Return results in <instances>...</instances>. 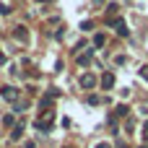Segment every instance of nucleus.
<instances>
[{
  "instance_id": "9d476101",
  "label": "nucleus",
  "mask_w": 148,
  "mask_h": 148,
  "mask_svg": "<svg viewBox=\"0 0 148 148\" xmlns=\"http://www.w3.org/2000/svg\"><path fill=\"white\" fill-rule=\"evenodd\" d=\"M104 42H107V39H104V36H101V34H96V36H94V47H101V44H104Z\"/></svg>"
},
{
  "instance_id": "20e7f679",
  "label": "nucleus",
  "mask_w": 148,
  "mask_h": 148,
  "mask_svg": "<svg viewBox=\"0 0 148 148\" xmlns=\"http://www.w3.org/2000/svg\"><path fill=\"white\" fill-rule=\"evenodd\" d=\"M94 83H96V75H91V73H86V75L81 78V86H83V88H91Z\"/></svg>"
},
{
  "instance_id": "7ed1b4c3",
  "label": "nucleus",
  "mask_w": 148,
  "mask_h": 148,
  "mask_svg": "<svg viewBox=\"0 0 148 148\" xmlns=\"http://www.w3.org/2000/svg\"><path fill=\"white\" fill-rule=\"evenodd\" d=\"M112 26H114V31H117L120 36H127V34H130L127 26H125V21H112Z\"/></svg>"
},
{
  "instance_id": "ddd939ff",
  "label": "nucleus",
  "mask_w": 148,
  "mask_h": 148,
  "mask_svg": "<svg viewBox=\"0 0 148 148\" xmlns=\"http://www.w3.org/2000/svg\"><path fill=\"white\" fill-rule=\"evenodd\" d=\"M96 148H109V143H99V146H96Z\"/></svg>"
},
{
  "instance_id": "39448f33",
  "label": "nucleus",
  "mask_w": 148,
  "mask_h": 148,
  "mask_svg": "<svg viewBox=\"0 0 148 148\" xmlns=\"http://www.w3.org/2000/svg\"><path fill=\"white\" fill-rule=\"evenodd\" d=\"M101 86H104V88H112V86H114V73H104V75H101Z\"/></svg>"
},
{
  "instance_id": "423d86ee",
  "label": "nucleus",
  "mask_w": 148,
  "mask_h": 148,
  "mask_svg": "<svg viewBox=\"0 0 148 148\" xmlns=\"http://www.w3.org/2000/svg\"><path fill=\"white\" fill-rule=\"evenodd\" d=\"M21 135H23V125H16L13 133H10V138H13V140H21Z\"/></svg>"
},
{
  "instance_id": "f03ea898",
  "label": "nucleus",
  "mask_w": 148,
  "mask_h": 148,
  "mask_svg": "<svg viewBox=\"0 0 148 148\" xmlns=\"http://www.w3.org/2000/svg\"><path fill=\"white\" fill-rule=\"evenodd\" d=\"M13 36H16L18 42H26V39H29V31H26V26H16V29H13Z\"/></svg>"
},
{
  "instance_id": "a211bd4d",
  "label": "nucleus",
  "mask_w": 148,
  "mask_h": 148,
  "mask_svg": "<svg viewBox=\"0 0 148 148\" xmlns=\"http://www.w3.org/2000/svg\"><path fill=\"white\" fill-rule=\"evenodd\" d=\"M65 148H70V146H65Z\"/></svg>"
},
{
  "instance_id": "f257e3e1",
  "label": "nucleus",
  "mask_w": 148,
  "mask_h": 148,
  "mask_svg": "<svg viewBox=\"0 0 148 148\" xmlns=\"http://www.w3.org/2000/svg\"><path fill=\"white\" fill-rule=\"evenodd\" d=\"M0 96H3L5 101H13V104H16V101H18V88H13V86H3V88H0Z\"/></svg>"
},
{
  "instance_id": "f8f14e48",
  "label": "nucleus",
  "mask_w": 148,
  "mask_h": 148,
  "mask_svg": "<svg viewBox=\"0 0 148 148\" xmlns=\"http://www.w3.org/2000/svg\"><path fill=\"white\" fill-rule=\"evenodd\" d=\"M140 75H143V78H148V65H146V68H140Z\"/></svg>"
},
{
  "instance_id": "6e6552de",
  "label": "nucleus",
  "mask_w": 148,
  "mask_h": 148,
  "mask_svg": "<svg viewBox=\"0 0 148 148\" xmlns=\"http://www.w3.org/2000/svg\"><path fill=\"white\" fill-rule=\"evenodd\" d=\"M91 52H94V49H91ZM91 52L81 55V57H78V65H88V60H91Z\"/></svg>"
},
{
  "instance_id": "9b49d317",
  "label": "nucleus",
  "mask_w": 148,
  "mask_h": 148,
  "mask_svg": "<svg viewBox=\"0 0 148 148\" xmlns=\"http://www.w3.org/2000/svg\"><path fill=\"white\" fill-rule=\"evenodd\" d=\"M3 125H8V127H10V125H13V114H5V117H3Z\"/></svg>"
},
{
  "instance_id": "4468645a",
  "label": "nucleus",
  "mask_w": 148,
  "mask_h": 148,
  "mask_svg": "<svg viewBox=\"0 0 148 148\" xmlns=\"http://www.w3.org/2000/svg\"><path fill=\"white\" fill-rule=\"evenodd\" d=\"M0 62H5V55H3V52H0Z\"/></svg>"
},
{
  "instance_id": "0eeeda50",
  "label": "nucleus",
  "mask_w": 148,
  "mask_h": 148,
  "mask_svg": "<svg viewBox=\"0 0 148 148\" xmlns=\"http://www.w3.org/2000/svg\"><path fill=\"white\" fill-rule=\"evenodd\" d=\"M0 13H3V16H8V13H10V3H8V0H3V3H0Z\"/></svg>"
},
{
  "instance_id": "1a4fd4ad",
  "label": "nucleus",
  "mask_w": 148,
  "mask_h": 148,
  "mask_svg": "<svg viewBox=\"0 0 148 148\" xmlns=\"http://www.w3.org/2000/svg\"><path fill=\"white\" fill-rule=\"evenodd\" d=\"M114 112H117V114H114V117H125V114H127V107H125V104H120V107H117V109H114Z\"/></svg>"
},
{
  "instance_id": "2eb2a0df",
  "label": "nucleus",
  "mask_w": 148,
  "mask_h": 148,
  "mask_svg": "<svg viewBox=\"0 0 148 148\" xmlns=\"http://www.w3.org/2000/svg\"><path fill=\"white\" fill-rule=\"evenodd\" d=\"M36 3H49V0H36Z\"/></svg>"
},
{
  "instance_id": "f3484780",
  "label": "nucleus",
  "mask_w": 148,
  "mask_h": 148,
  "mask_svg": "<svg viewBox=\"0 0 148 148\" xmlns=\"http://www.w3.org/2000/svg\"><path fill=\"white\" fill-rule=\"evenodd\" d=\"M96 3H104V0H96Z\"/></svg>"
},
{
  "instance_id": "dca6fc26",
  "label": "nucleus",
  "mask_w": 148,
  "mask_h": 148,
  "mask_svg": "<svg viewBox=\"0 0 148 148\" xmlns=\"http://www.w3.org/2000/svg\"><path fill=\"white\" fill-rule=\"evenodd\" d=\"M120 148H127V146H125V143H120Z\"/></svg>"
}]
</instances>
